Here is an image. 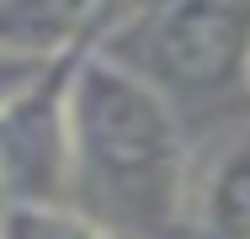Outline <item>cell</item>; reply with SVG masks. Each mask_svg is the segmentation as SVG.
<instances>
[{
    "label": "cell",
    "instance_id": "1",
    "mask_svg": "<svg viewBox=\"0 0 250 239\" xmlns=\"http://www.w3.org/2000/svg\"><path fill=\"white\" fill-rule=\"evenodd\" d=\"M69 197L133 239L176 229L187 207V133L170 96L101 48L69 75Z\"/></svg>",
    "mask_w": 250,
    "mask_h": 239
},
{
    "label": "cell",
    "instance_id": "2",
    "mask_svg": "<svg viewBox=\"0 0 250 239\" xmlns=\"http://www.w3.org/2000/svg\"><path fill=\"white\" fill-rule=\"evenodd\" d=\"M133 48L128 64L160 96H224L250 75V5L245 0H144L101 53ZM123 64V59H117Z\"/></svg>",
    "mask_w": 250,
    "mask_h": 239
},
{
    "label": "cell",
    "instance_id": "3",
    "mask_svg": "<svg viewBox=\"0 0 250 239\" xmlns=\"http://www.w3.org/2000/svg\"><path fill=\"white\" fill-rule=\"evenodd\" d=\"M85 48L0 106V202H69V75Z\"/></svg>",
    "mask_w": 250,
    "mask_h": 239
},
{
    "label": "cell",
    "instance_id": "4",
    "mask_svg": "<svg viewBox=\"0 0 250 239\" xmlns=\"http://www.w3.org/2000/svg\"><path fill=\"white\" fill-rule=\"evenodd\" d=\"M133 16V0H0V48L59 59L101 48Z\"/></svg>",
    "mask_w": 250,
    "mask_h": 239
},
{
    "label": "cell",
    "instance_id": "5",
    "mask_svg": "<svg viewBox=\"0 0 250 239\" xmlns=\"http://www.w3.org/2000/svg\"><path fill=\"white\" fill-rule=\"evenodd\" d=\"M202 239H250V128L229 143L197 191Z\"/></svg>",
    "mask_w": 250,
    "mask_h": 239
},
{
    "label": "cell",
    "instance_id": "6",
    "mask_svg": "<svg viewBox=\"0 0 250 239\" xmlns=\"http://www.w3.org/2000/svg\"><path fill=\"white\" fill-rule=\"evenodd\" d=\"M0 239H133L75 202H0Z\"/></svg>",
    "mask_w": 250,
    "mask_h": 239
},
{
    "label": "cell",
    "instance_id": "7",
    "mask_svg": "<svg viewBox=\"0 0 250 239\" xmlns=\"http://www.w3.org/2000/svg\"><path fill=\"white\" fill-rule=\"evenodd\" d=\"M59 59H64V53H59ZM48 64H53V59H32V53H16V48H0V106L16 101Z\"/></svg>",
    "mask_w": 250,
    "mask_h": 239
}]
</instances>
